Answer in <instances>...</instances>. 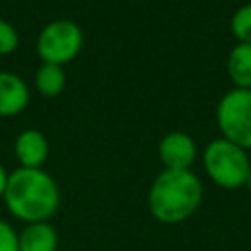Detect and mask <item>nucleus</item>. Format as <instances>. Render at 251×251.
<instances>
[{
  "label": "nucleus",
  "mask_w": 251,
  "mask_h": 251,
  "mask_svg": "<svg viewBox=\"0 0 251 251\" xmlns=\"http://www.w3.org/2000/svg\"><path fill=\"white\" fill-rule=\"evenodd\" d=\"M226 71L235 88H251V45L235 43L226 61Z\"/></svg>",
  "instance_id": "nucleus-10"
},
{
  "label": "nucleus",
  "mask_w": 251,
  "mask_h": 251,
  "mask_svg": "<svg viewBox=\"0 0 251 251\" xmlns=\"http://www.w3.org/2000/svg\"><path fill=\"white\" fill-rule=\"evenodd\" d=\"M202 165L208 178L216 186L224 190H237L245 186L251 159L243 147L224 137H216L204 147Z\"/></svg>",
  "instance_id": "nucleus-3"
},
{
  "label": "nucleus",
  "mask_w": 251,
  "mask_h": 251,
  "mask_svg": "<svg viewBox=\"0 0 251 251\" xmlns=\"http://www.w3.org/2000/svg\"><path fill=\"white\" fill-rule=\"evenodd\" d=\"M20 251H57L59 233L49 222H31L18 231Z\"/></svg>",
  "instance_id": "nucleus-9"
},
{
  "label": "nucleus",
  "mask_w": 251,
  "mask_h": 251,
  "mask_svg": "<svg viewBox=\"0 0 251 251\" xmlns=\"http://www.w3.org/2000/svg\"><path fill=\"white\" fill-rule=\"evenodd\" d=\"M65 84H67V75H65V67L61 65L41 63L33 75V86L45 98L59 96L65 90Z\"/></svg>",
  "instance_id": "nucleus-11"
},
{
  "label": "nucleus",
  "mask_w": 251,
  "mask_h": 251,
  "mask_svg": "<svg viewBox=\"0 0 251 251\" xmlns=\"http://www.w3.org/2000/svg\"><path fill=\"white\" fill-rule=\"evenodd\" d=\"M14 157L18 167L24 169H43V163L49 157V141L47 137L33 127L22 129L14 141Z\"/></svg>",
  "instance_id": "nucleus-7"
},
{
  "label": "nucleus",
  "mask_w": 251,
  "mask_h": 251,
  "mask_svg": "<svg viewBox=\"0 0 251 251\" xmlns=\"http://www.w3.org/2000/svg\"><path fill=\"white\" fill-rule=\"evenodd\" d=\"M20 45V33L18 29L4 18H0V57L12 55Z\"/></svg>",
  "instance_id": "nucleus-13"
},
{
  "label": "nucleus",
  "mask_w": 251,
  "mask_h": 251,
  "mask_svg": "<svg viewBox=\"0 0 251 251\" xmlns=\"http://www.w3.org/2000/svg\"><path fill=\"white\" fill-rule=\"evenodd\" d=\"M245 188L251 192V169H249V175H247V180H245Z\"/></svg>",
  "instance_id": "nucleus-16"
},
{
  "label": "nucleus",
  "mask_w": 251,
  "mask_h": 251,
  "mask_svg": "<svg viewBox=\"0 0 251 251\" xmlns=\"http://www.w3.org/2000/svg\"><path fill=\"white\" fill-rule=\"evenodd\" d=\"M2 200L8 212L24 224L49 222L61 206V190L45 169L16 167L8 175Z\"/></svg>",
  "instance_id": "nucleus-1"
},
{
  "label": "nucleus",
  "mask_w": 251,
  "mask_h": 251,
  "mask_svg": "<svg viewBox=\"0 0 251 251\" xmlns=\"http://www.w3.org/2000/svg\"><path fill=\"white\" fill-rule=\"evenodd\" d=\"M29 104L27 82L12 73L0 71V118H12L22 114Z\"/></svg>",
  "instance_id": "nucleus-8"
},
{
  "label": "nucleus",
  "mask_w": 251,
  "mask_h": 251,
  "mask_svg": "<svg viewBox=\"0 0 251 251\" xmlns=\"http://www.w3.org/2000/svg\"><path fill=\"white\" fill-rule=\"evenodd\" d=\"M157 155L163 169L188 171L198 157V145L190 133L182 129H173L161 137L157 145Z\"/></svg>",
  "instance_id": "nucleus-6"
},
{
  "label": "nucleus",
  "mask_w": 251,
  "mask_h": 251,
  "mask_svg": "<svg viewBox=\"0 0 251 251\" xmlns=\"http://www.w3.org/2000/svg\"><path fill=\"white\" fill-rule=\"evenodd\" d=\"M229 31L237 39V43L251 45V2L239 6L229 20Z\"/></svg>",
  "instance_id": "nucleus-12"
},
{
  "label": "nucleus",
  "mask_w": 251,
  "mask_h": 251,
  "mask_svg": "<svg viewBox=\"0 0 251 251\" xmlns=\"http://www.w3.org/2000/svg\"><path fill=\"white\" fill-rule=\"evenodd\" d=\"M8 171H6V167L0 163V200L4 198V190H6V182H8Z\"/></svg>",
  "instance_id": "nucleus-15"
},
{
  "label": "nucleus",
  "mask_w": 251,
  "mask_h": 251,
  "mask_svg": "<svg viewBox=\"0 0 251 251\" xmlns=\"http://www.w3.org/2000/svg\"><path fill=\"white\" fill-rule=\"evenodd\" d=\"M216 126L220 137L251 149V88H229L216 106Z\"/></svg>",
  "instance_id": "nucleus-5"
},
{
  "label": "nucleus",
  "mask_w": 251,
  "mask_h": 251,
  "mask_svg": "<svg viewBox=\"0 0 251 251\" xmlns=\"http://www.w3.org/2000/svg\"><path fill=\"white\" fill-rule=\"evenodd\" d=\"M0 251H20L16 227L0 218Z\"/></svg>",
  "instance_id": "nucleus-14"
},
{
  "label": "nucleus",
  "mask_w": 251,
  "mask_h": 251,
  "mask_svg": "<svg viewBox=\"0 0 251 251\" xmlns=\"http://www.w3.org/2000/svg\"><path fill=\"white\" fill-rule=\"evenodd\" d=\"M202 198L204 186L192 169H163L149 186L147 208L161 224H180L198 212Z\"/></svg>",
  "instance_id": "nucleus-2"
},
{
  "label": "nucleus",
  "mask_w": 251,
  "mask_h": 251,
  "mask_svg": "<svg viewBox=\"0 0 251 251\" xmlns=\"http://www.w3.org/2000/svg\"><path fill=\"white\" fill-rule=\"evenodd\" d=\"M84 45V33L82 27L75 20L59 18L47 22L35 39V51L41 59V63L61 65L75 61Z\"/></svg>",
  "instance_id": "nucleus-4"
}]
</instances>
